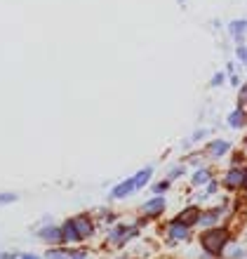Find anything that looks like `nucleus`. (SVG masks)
I'll return each mask as SVG.
<instances>
[{
	"label": "nucleus",
	"mask_w": 247,
	"mask_h": 259,
	"mask_svg": "<svg viewBox=\"0 0 247 259\" xmlns=\"http://www.w3.org/2000/svg\"><path fill=\"white\" fill-rule=\"evenodd\" d=\"M200 243H203V250L212 257H219L224 250H228V243H231V233L224 226H212L207 229L203 236H200Z\"/></svg>",
	"instance_id": "obj_1"
},
{
	"label": "nucleus",
	"mask_w": 247,
	"mask_h": 259,
	"mask_svg": "<svg viewBox=\"0 0 247 259\" xmlns=\"http://www.w3.org/2000/svg\"><path fill=\"white\" fill-rule=\"evenodd\" d=\"M151 175H153L151 167L139 170L137 175H132V177H127L125 182H120V184L113 186V189H111V198H113V200H116V198H127L130 193L139 191V189H144V186L151 182Z\"/></svg>",
	"instance_id": "obj_2"
},
{
	"label": "nucleus",
	"mask_w": 247,
	"mask_h": 259,
	"mask_svg": "<svg viewBox=\"0 0 247 259\" xmlns=\"http://www.w3.org/2000/svg\"><path fill=\"white\" fill-rule=\"evenodd\" d=\"M69 224H71V229H73V233H76L78 243H80V240H87L89 236L94 233V222H92L87 214H80V217L69 219Z\"/></svg>",
	"instance_id": "obj_3"
},
{
	"label": "nucleus",
	"mask_w": 247,
	"mask_h": 259,
	"mask_svg": "<svg viewBox=\"0 0 247 259\" xmlns=\"http://www.w3.org/2000/svg\"><path fill=\"white\" fill-rule=\"evenodd\" d=\"M247 182V172L242 165H235V167H231V170L226 172V177H224V186L226 189H231V191H235V189H242Z\"/></svg>",
	"instance_id": "obj_4"
},
{
	"label": "nucleus",
	"mask_w": 247,
	"mask_h": 259,
	"mask_svg": "<svg viewBox=\"0 0 247 259\" xmlns=\"http://www.w3.org/2000/svg\"><path fill=\"white\" fill-rule=\"evenodd\" d=\"M139 233V229L137 226H125V224H118L113 231H111V236H109V240L113 243V245H125L127 240H132L134 236Z\"/></svg>",
	"instance_id": "obj_5"
},
{
	"label": "nucleus",
	"mask_w": 247,
	"mask_h": 259,
	"mask_svg": "<svg viewBox=\"0 0 247 259\" xmlns=\"http://www.w3.org/2000/svg\"><path fill=\"white\" fill-rule=\"evenodd\" d=\"M167 236H170L172 243H177V240H188L191 238V229L184 226L181 222H177V219H172L170 226H167Z\"/></svg>",
	"instance_id": "obj_6"
},
{
	"label": "nucleus",
	"mask_w": 247,
	"mask_h": 259,
	"mask_svg": "<svg viewBox=\"0 0 247 259\" xmlns=\"http://www.w3.org/2000/svg\"><path fill=\"white\" fill-rule=\"evenodd\" d=\"M141 212H144L146 217H158V214H163L165 212V198L156 196V198H151V200H146V203L141 205Z\"/></svg>",
	"instance_id": "obj_7"
},
{
	"label": "nucleus",
	"mask_w": 247,
	"mask_h": 259,
	"mask_svg": "<svg viewBox=\"0 0 247 259\" xmlns=\"http://www.w3.org/2000/svg\"><path fill=\"white\" fill-rule=\"evenodd\" d=\"M38 238L45 240V243H50V245H62V229L59 226H45V229H40L38 231Z\"/></svg>",
	"instance_id": "obj_8"
},
{
	"label": "nucleus",
	"mask_w": 247,
	"mask_h": 259,
	"mask_svg": "<svg viewBox=\"0 0 247 259\" xmlns=\"http://www.w3.org/2000/svg\"><path fill=\"white\" fill-rule=\"evenodd\" d=\"M228 151H231V144L224 142V139H217V142L210 144V149H207V153L212 158H221V156H226Z\"/></svg>",
	"instance_id": "obj_9"
},
{
	"label": "nucleus",
	"mask_w": 247,
	"mask_h": 259,
	"mask_svg": "<svg viewBox=\"0 0 247 259\" xmlns=\"http://www.w3.org/2000/svg\"><path fill=\"white\" fill-rule=\"evenodd\" d=\"M174 219H177V222H181L184 226H188V229H191V226L195 224V222H198V210H195V207L191 205V207H186V210L181 212V214H177Z\"/></svg>",
	"instance_id": "obj_10"
},
{
	"label": "nucleus",
	"mask_w": 247,
	"mask_h": 259,
	"mask_svg": "<svg viewBox=\"0 0 247 259\" xmlns=\"http://www.w3.org/2000/svg\"><path fill=\"white\" fill-rule=\"evenodd\" d=\"M226 120H228V125H231V127H235V130L245 127V109H242V106H238L235 111H231V113H228Z\"/></svg>",
	"instance_id": "obj_11"
},
{
	"label": "nucleus",
	"mask_w": 247,
	"mask_h": 259,
	"mask_svg": "<svg viewBox=\"0 0 247 259\" xmlns=\"http://www.w3.org/2000/svg\"><path fill=\"white\" fill-rule=\"evenodd\" d=\"M217 222H219V212L214 210V212H198V222L195 224L212 229V226H217Z\"/></svg>",
	"instance_id": "obj_12"
},
{
	"label": "nucleus",
	"mask_w": 247,
	"mask_h": 259,
	"mask_svg": "<svg viewBox=\"0 0 247 259\" xmlns=\"http://www.w3.org/2000/svg\"><path fill=\"white\" fill-rule=\"evenodd\" d=\"M228 31H231V35H233V38H238V40L242 42V38H245V19L231 21V24H228Z\"/></svg>",
	"instance_id": "obj_13"
},
{
	"label": "nucleus",
	"mask_w": 247,
	"mask_h": 259,
	"mask_svg": "<svg viewBox=\"0 0 247 259\" xmlns=\"http://www.w3.org/2000/svg\"><path fill=\"white\" fill-rule=\"evenodd\" d=\"M212 179V172L207 170V167H203V170H198V172H193V186H203V184H207Z\"/></svg>",
	"instance_id": "obj_14"
},
{
	"label": "nucleus",
	"mask_w": 247,
	"mask_h": 259,
	"mask_svg": "<svg viewBox=\"0 0 247 259\" xmlns=\"http://www.w3.org/2000/svg\"><path fill=\"white\" fill-rule=\"evenodd\" d=\"M71 252L69 250H47V254H45V259H69Z\"/></svg>",
	"instance_id": "obj_15"
},
{
	"label": "nucleus",
	"mask_w": 247,
	"mask_h": 259,
	"mask_svg": "<svg viewBox=\"0 0 247 259\" xmlns=\"http://www.w3.org/2000/svg\"><path fill=\"white\" fill-rule=\"evenodd\" d=\"M167 189H170V182H167V179H165V182H158V184H153V193H156V196L165 193Z\"/></svg>",
	"instance_id": "obj_16"
},
{
	"label": "nucleus",
	"mask_w": 247,
	"mask_h": 259,
	"mask_svg": "<svg viewBox=\"0 0 247 259\" xmlns=\"http://www.w3.org/2000/svg\"><path fill=\"white\" fill-rule=\"evenodd\" d=\"M17 200V193H0V205H10Z\"/></svg>",
	"instance_id": "obj_17"
},
{
	"label": "nucleus",
	"mask_w": 247,
	"mask_h": 259,
	"mask_svg": "<svg viewBox=\"0 0 247 259\" xmlns=\"http://www.w3.org/2000/svg\"><path fill=\"white\" fill-rule=\"evenodd\" d=\"M217 189H219V182L210 179V182H207V191L205 193H217Z\"/></svg>",
	"instance_id": "obj_18"
},
{
	"label": "nucleus",
	"mask_w": 247,
	"mask_h": 259,
	"mask_svg": "<svg viewBox=\"0 0 247 259\" xmlns=\"http://www.w3.org/2000/svg\"><path fill=\"white\" fill-rule=\"evenodd\" d=\"M228 254L235 259H242V247H233V250H228Z\"/></svg>",
	"instance_id": "obj_19"
},
{
	"label": "nucleus",
	"mask_w": 247,
	"mask_h": 259,
	"mask_svg": "<svg viewBox=\"0 0 247 259\" xmlns=\"http://www.w3.org/2000/svg\"><path fill=\"white\" fill-rule=\"evenodd\" d=\"M181 175H184V167L179 165L177 170H172V172H170V179H177V177H181Z\"/></svg>",
	"instance_id": "obj_20"
},
{
	"label": "nucleus",
	"mask_w": 247,
	"mask_h": 259,
	"mask_svg": "<svg viewBox=\"0 0 247 259\" xmlns=\"http://www.w3.org/2000/svg\"><path fill=\"white\" fill-rule=\"evenodd\" d=\"M238 59H240V62H245V59H247V50H245V45H240V48H238Z\"/></svg>",
	"instance_id": "obj_21"
},
{
	"label": "nucleus",
	"mask_w": 247,
	"mask_h": 259,
	"mask_svg": "<svg viewBox=\"0 0 247 259\" xmlns=\"http://www.w3.org/2000/svg\"><path fill=\"white\" fill-rule=\"evenodd\" d=\"M69 259H87V252H85V250H80V252H73Z\"/></svg>",
	"instance_id": "obj_22"
},
{
	"label": "nucleus",
	"mask_w": 247,
	"mask_h": 259,
	"mask_svg": "<svg viewBox=\"0 0 247 259\" xmlns=\"http://www.w3.org/2000/svg\"><path fill=\"white\" fill-rule=\"evenodd\" d=\"M221 82H224V73H217L212 78V85H221Z\"/></svg>",
	"instance_id": "obj_23"
},
{
	"label": "nucleus",
	"mask_w": 247,
	"mask_h": 259,
	"mask_svg": "<svg viewBox=\"0 0 247 259\" xmlns=\"http://www.w3.org/2000/svg\"><path fill=\"white\" fill-rule=\"evenodd\" d=\"M17 259H40L38 254H31V252H26V254H19Z\"/></svg>",
	"instance_id": "obj_24"
},
{
	"label": "nucleus",
	"mask_w": 247,
	"mask_h": 259,
	"mask_svg": "<svg viewBox=\"0 0 247 259\" xmlns=\"http://www.w3.org/2000/svg\"><path fill=\"white\" fill-rule=\"evenodd\" d=\"M179 3H181V5H184V3H186V0H179Z\"/></svg>",
	"instance_id": "obj_25"
}]
</instances>
